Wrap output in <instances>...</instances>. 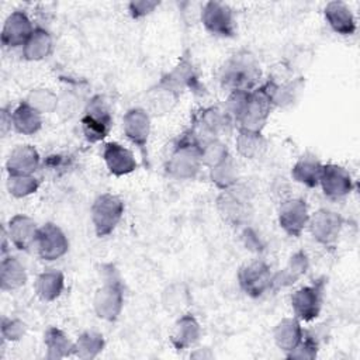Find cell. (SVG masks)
<instances>
[{
  "mask_svg": "<svg viewBox=\"0 0 360 360\" xmlns=\"http://www.w3.org/2000/svg\"><path fill=\"white\" fill-rule=\"evenodd\" d=\"M294 307L301 318L309 319L316 316L319 307V290L316 287H307L294 295Z\"/></svg>",
  "mask_w": 360,
  "mask_h": 360,
  "instance_id": "cell-4",
  "label": "cell"
},
{
  "mask_svg": "<svg viewBox=\"0 0 360 360\" xmlns=\"http://www.w3.org/2000/svg\"><path fill=\"white\" fill-rule=\"evenodd\" d=\"M325 17L329 21L330 27L342 34L350 35L356 30V22L350 8L342 1H332L325 7Z\"/></svg>",
  "mask_w": 360,
  "mask_h": 360,
  "instance_id": "cell-3",
  "label": "cell"
},
{
  "mask_svg": "<svg viewBox=\"0 0 360 360\" xmlns=\"http://www.w3.org/2000/svg\"><path fill=\"white\" fill-rule=\"evenodd\" d=\"M35 112V111H34ZM31 110H28L27 107H20L17 110V117H21L20 120H17V127L21 125V122H27V128L25 132H32L39 127V118L37 117V114H34Z\"/></svg>",
  "mask_w": 360,
  "mask_h": 360,
  "instance_id": "cell-7",
  "label": "cell"
},
{
  "mask_svg": "<svg viewBox=\"0 0 360 360\" xmlns=\"http://www.w3.org/2000/svg\"><path fill=\"white\" fill-rule=\"evenodd\" d=\"M94 222L98 235H107L118 222L122 211L121 202L111 195H101L94 204Z\"/></svg>",
  "mask_w": 360,
  "mask_h": 360,
  "instance_id": "cell-1",
  "label": "cell"
},
{
  "mask_svg": "<svg viewBox=\"0 0 360 360\" xmlns=\"http://www.w3.org/2000/svg\"><path fill=\"white\" fill-rule=\"evenodd\" d=\"M31 34H32V31H31V24L28 21V18L22 13H14L6 24L3 38L6 39L8 35H11L10 44L15 45V44L24 41Z\"/></svg>",
  "mask_w": 360,
  "mask_h": 360,
  "instance_id": "cell-6",
  "label": "cell"
},
{
  "mask_svg": "<svg viewBox=\"0 0 360 360\" xmlns=\"http://www.w3.org/2000/svg\"><path fill=\"white\" fill-rule=\"evenodd\" d=\"M205 27L221 35H231L232 32V13L231 8L222 3H207L202 13Z\"/></svg>",
  "mask_w": 360,
  "mask_h": 360,
  "instance_id": "cell-2",
  "label": "cell"
},
{
  "mask_svg": "<svg viewBox=\"0 0 360 360\" xmlns=\"http://www.w3.org/2000/svg\"><path fill=\"white\" fill-rule=\"evenodd\" d=\"M105 160L108 163V167L115 174H122L127 172H131L134 169L132 156L128 150L122 149L117 143H108L105 148Z\"/></svg>",
  "mask_w": 360,
  "mask_h": 360,
  "instance_id": "cell-5",
  "label": "cell"
}]
</instances>
